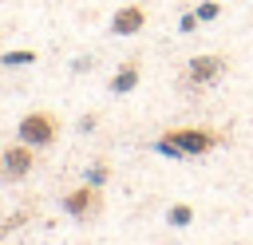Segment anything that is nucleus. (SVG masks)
<instances>
[{
    "instance_id": "obj_9",
    "label": "nucleus",
    "mask_w": 253,
    "mask_h": 245,
    "mask_svg": "<svg viewBox=\"0 0 253 245\" xmlns=\"http://www.w3.org/2000/svg\"><path fill=\"white\" fill-rule=\"evenodd\" d=\"M0 63H4V67H28V63H36V51H28V47H24V51H4Z\"/></svg>"
},
{
    "instance_id": "obj_2",
    "label": "nucleus",
    "mask_w": 253,
    "mask_h": 245,
    "mask_svg": "<svg viewBox=\"0 0 253 245\" xmlns=\"http://www.w3.org/2000/svg\"><path fill=\"white\" fill-rule=\"evenodd\" d=\"M59 205H63V213L75 217V221H95V217L103 213V190H99L95 182H83V186L67 190V194L59 198Z\"/></svg>"
},
{
    "instance_id": "obj_1",
    "label": "nucleus",
    "mask_w": 253,
    "mask_h": 245,
    "mask_svg": "<svg viewBox=\"0 0 253 245\" xmlns=\"http://www.w3.org/2000/svg\"><path fill=\"white\" fill-rule=\"evenodd\" d=\"M16 134H20V142H28V146H51L55 138H59V115L55 111H28L20 122H16Z\"/></svg>"
},
{
    "instance_id": "obj_11",
    "label": "nucleus",
    "mask_w": 253,
    "mask_h": 245,
    "mask_svg": "<svg viewBox=\"0 0 253 245\" xmlns=\"http://www.w3.org/2000/svg\"><path fill=\"white\" fill-rule=\"evenodd\" d=\"M107 174H111V170H107V166L99 162V166H91V170H87V182H95V186H103V182H107Z\"/></svg>"
},
{
    "instance_id": "obj_7",
    "label": "nucleus",
    "mask_w": 253,
    "mask_h": 245,
    "mask_svg": "<svg viewBox=\"0 0 253 245\" xmlns=\"http://www.w3.org/2000/svg\"><path fill=\"white\" fill-rule=\"evenodd\" d=\"M138 79H142V67H138V63H126L123 71H115L111 91H115V95H130V91L138 87Z\"/></svg>"
},
{
    "instance_id": "obj_12",
    "label": "nucleus",
    "mask_w": 253,
    "mask_h": 245,
    "mask_svg": "<svg viewBox=\"0 0 253 245\" xmlns=\"http://www.w3.org/2000/svg\"><path fill=\"white\" fill-rule=\"evenodd\" d=\"M198 24H202L198 12H186V16H182V32H198Z\"/></svg>"
},
{
    "instance_id": "obj_4",
    "label": "nucleus",
    "mask_w": 253,
    "mask_h": 245,
    "mask_svg": "<svg viewBox=\"0 0 253 245\" xmlns=\"http://www.w3.org/2000/svg\"><path fill=\"white\" fill-rule=\"evenodd\" d=\"M36 166V146L28 142H12L0 150V178L4 182H16V178H28Z\"/></svg>"
},
{
    "instance_id": "obj_3",
    "label": "nucleus",
    "mask_w": 253,
    "mask_h": 245,
    "mask_svg": "<svg viewBox=\"0 0 253 245\" xmlns=\"http://www.w3.org/2000/svg\"><path fill=\"white\" fill-rule=\"evenodd\" d=\"M166 138L182 150V158H194V154H210L213 146L225 142L221 130H210V126H178V130H166Z\"/></svg>"
},
{
    "instance_id": "obj_10",
    "label": "nucleus",
    "mask_w": 253,
    "mask_h": 245,
    "mask_svg": "<svg viewBox=\"0 0 253 245\" xmlns=\"http://www.w3.org/2000/svg\"><path fill=\"white\" fill-rule=\"evenodd\" d=\"M221 16V4L217 0H206V4H198V20L206 24V20H217Z\"/></svg>"
},
{
    "instance_id": "obj_6",
    "label": "nucleus",
    "mask_w": 253,
    "mask_h": 245,
    "mask_svg": "<svg viewBox=\"0 0 253 245\" xmlns=\"http://www.w3.org/2000/svg\"><path fill=\"white\" fill-rule=\"evenodd\" d=\"M142 28H146L142 4H123V8H115V16H111V32H115V36H134V32H142Z\"/></svg>"
},
{
    "instance_id": "obj_5",
    "label": "nucleus",
    "mask_w": 253,
    "mask_h": 245,
    "mask_svg": "<svg viewBox=\"0 0 253 245\" xmlns=\"http://www.w3.org/2000/svg\"><path fill=\"white\" fill-rule=\"evenodd\" d=\"M221 75H225V59H221V55H194L190 67H186V79H190L194 87H210V83H217Z\"/></svg>"
},
{
    "instance_id": "obj_8",
    "label": "nucleus",
    "mask_w": 253,
    "mask_h": 245,
    "mask_svg": "<svg viewBox=\"0 0 253 245\" xmlns=\"http://www.w3.org/2000/svg\"><path fill=\"white\" fill-rule=\"evenodd\" d=\"M166 221H170V225H190V221H194V205H186V202L170 205V209H166Z\"/></svg>"
}]
</instances>
